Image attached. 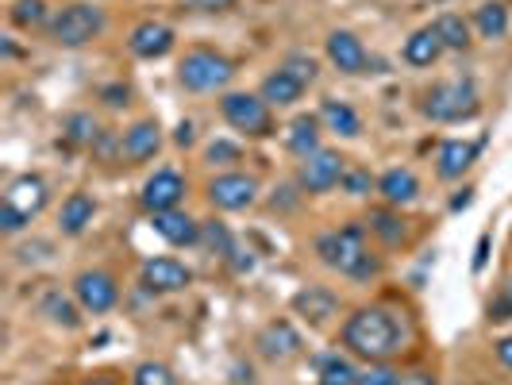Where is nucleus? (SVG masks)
Returning <instances> with one entry per match:
<instances>
[{"label":"nucleus","mask_w":512,"mask_h":385,"mask_svg":"<svg viewBox=\"0 0 512 385\" xmlns=\"http://www.w3.org/2000/svg\"><path fill=\"white\" fill-rule=\"evenodd\" d=\"M316 255L324 266H332L343 278H355V282H370L382 274V258L370 251L362 224H343L335 231H324L316 239Z\"/></svg>","instance_id":"2"},{"label":"nucleus","mask_w":512,"mask_h":385,"mask_svg":"<svg viewBox=\"0 0 512 385\" xmlns=\"http://www.w3.org/2000/svg\"><path fill=\"white\" fill-rule=\"evenodd\" d=\"M486 247H489V239L482 235V243H478V258H474V270H482V266H486Z\"/></svg>","instance_id":"45"},{"label":"nucleus","mask_w":512,"mask_h":385,"mask_svg":"<svg viewBox=\"0 0 512 385\" xmlns=\"http://www.w3.org/2000/svg\"><path fill=\"white\" fill-rule=\"evenodd\" d=\"M320 116H297L289 128H285V147L297 154V158H308V154L320 151Z\"/></svg>","instance_id":"23"},{"label":"nucleus","mask_w":512,"mask_h":385,"mask_svg":"<svg viewBox=\"0 0 512 385\" xmlns=\"http://www.w3.org/2000/svg\"><path fill=\"white\" fill-rule=\"evenodd\" d=\"M339 185H343V193H351V197H366V193H370L378 181L370 178V170H347Z\"/></svg>","instance_id":"37"},{"label":"nucleus","mask_w":512,"mask_h":385,"mask_svg":"<svg viewBox=\"0 0 512 385\" xmlns=\"http://www.w3.org/2000/svg\"><path fill=\"white\" fill-rule=\"evenodd\" d=\"M282 70H289V74L297 77L305 89L320 77V66H316V58H312V54H289V58L282 62Z\"/></svg>","instance_id":"34"},{"label":"nucleus","mask_w":512,"mask_h":385,"mask_svg":"<svg viewBox=\"0 0 512 385\" xmlns=\"http://www.w3.org/2000/svg\"><path fill=\"white\" fill-rule=\"evenodd\" d=\"M201 239H205L208 247L216 251V255H231L235 251V243H231V231L220 224V220H212V224H201Z\"/></svg>","instance_id":"35"},{"label":"nucleus","mask_w":512,"mask_h":385,"mask_svg":"<svg viewBox=\"0 0 512 385\" xmlns=\"http://www.w3.org/2000/svg\"><path fill=\"white\" fill-rule=\"evenodd\" d=\"M301 93H305V85L289 74V70H282V66L274 74L262 77V85H258V97L270 104V108H289V104L301 101Z\"/></svg>","instance_id":"20"},{"label":"nucleus","mask_w":512,"mask_h":385,"mask_svg":"<svg viewBox=\"0 0 512 385\" xmlns=\"http://www.w3.org/2000/svg\"><path fill=\"white\" fill-rule=\"evenodd\" d=\"M81 385H124V382H120L116 374H89V378H85Z\"/></svg>","instance_id":"42"},{"label":"nucleus","mask_w":512,"mask_h":385,"mask_svg":"<svg viewBox=\"0 0 512 385\" xmlns=\"http://www.w3.org/2000/svg\"><path fill=\"white\" fill-rule=\"evenodd\" d=\"M493 351H497V359H501V366H505V370H512V335H505V339H497V343H493Z\"/></svg>","instance_id":"40"},{"label":"nucleus","mask_w":512,"mask_h":385,"mask_svg":"<svg viewBox=\"0 0 512 385\" xmlns=\"http://www.w3.org/2000/svg\"><path fill=\"white\" fill-rule=\"evenodd\" d=\"M220 112L231 128L243 135H270V104L258 93H228L220 101Z\"/></svg>","instance_id":"6"},{"label":"nucleus","mask_w":512,"mask_h":385,"mask_svg":"<svg viewBox=\"0 0 512 385\" xmlns=\"http://www.w3.org/2000/svg\"><path fill=\"white\" fill-rule=\"evenodd\" d=\"M432 24H436L439 39H443L447 51H466V47H470V24L462 20L459 12H443Z\"/></svg>","instance_id":"27"},{"label":"nucleus","mask_w":512,"mask_h":385,"mask_svg":"<svg viewBox=\"0 0 512 385\" xmlns=\"http://www.w3.org/2000/svg\"><path fill=\"white\" fill-rule=\"evenodd\" d=\"M131 385H178V378L162 362H139L135 374H131Z\"/></svg>","instance_id":"33"},{"label":"nucleus","mask_w":512,"mask_h":385,"mask_svg":"<svg viewBox=\"0 0 512 385\" xmlns=\"http://www.w3.org/2000/svg\"><path fill=\"white\" fill-rule=\"evenodd\" d=\"M231 77H235L231 58H224L220 51H208V47H193L178 62V81L189 93H216V89L228 85Z\"/></svg>","instance_id":"4"},{"label":"nucleus","mask_w":512,"mask_h":385,"mask_svg":"<svg viewBox=\"0 0 512 385\" xmlns=\"http://www.w3.org/2000/svg\"><path fill=\"white\" fill-rule=\"evenodd\" d=\"M154 231L170 243V247H193L201 243V224L181 212V208H170V212H154Z\"/></svg>","instance_id":"17"},{"label":"nucleus","mask_w":512,"mask_h":385,"mask_svg":"<svg viewBox=\"0 0 512 385\" xmlns=\"http://www.w3.org/2000/svg\"><path fill=\"white\" fill-rule=\"evenodd\" d=\"M47 181L35 178V174H20V178L8 185V193H4V205H12L20 216H39L43 208H47Z\"/></svg>","instance_id":"15"},{"label":"nucleus","mask_w":512,"mask_h":385,"mask_svg":"<svg viewBox=\"0 0 512 385\" xmlns=\"http://www.w3.org/2000/svg\"><path fill=\"white\" fill-rule=\"evenodd\" d=\"M178 143H181V147H189V143H193V124H181V128H178Z\"/></svg>","instance_id":"44"},{"label":"nucleus","mask_w":512,"mask_h":385,"mask_svg":"<svg viewBox=\"0 0 512 385\" xmlns=\"http://www.w3.org/2000/svg\"><path fill=\"white\" fill-rule=\"evenodd\" d=\"M39 308H43V316L51 320V324H58V328H81V316H77L74 301H66L62 293H47L43 301H39Z\"/></svg>","instance_id":"29"},{"label":"nucleus","mask_w":512,"mask_h":385,"mask_svg":"<svg viewBox=\"0 0 512 385\" xmlns=\"http://www.w3.org/2000/svg\"><path fill=\"white\" fill-rule=\"evenodd\" d=\"M93 216H97V201L89 193H70L62 201V212H58V228L66 231V235H81L93 224Z\"/></svg>","instance_id":"21"},{"label":"nucleus","mask_w":512,"mask_h":385,"mask_svg":"<svg viewBox=\"0 0 512 385\" xmlns=\"http://www.w3.org/2000/svg\"><path fill=\"white\" fill-rule=\"evenodd\" d=\"M128 47L135 58H166V54L174 51V27L170 24H158V20H143V24L131 27L128 35Z\"/></svg>","instance_id":"13"},{"label":"nucleus","mask_w":512,"mask_h":385,"mask_svg":"<svg viewBox=\"0 0 512 385\" xmlns=\"http://www.w3.org/2000/svg\"><path fill=\"white\" fill-rule=\"evenodd\" d=\"M208 162H216V166L239 162V147H235V143H228V139H216V143L208 147Z\"/></svg>","instance_id":"38"},{"label":"nucleus","mask_w":512,"mask_h":385,"mask_svg":"<svg viewBox=\"0 0 512 385\" xmlns=\"http://www.w3.org/2000/svg\"><path fill=\"white\" fill-rule=\"evenodd\" d=\"M139 201L147 212H170V208H178L185 201V178H181L178 170H158L151 178L143 181V193H139Z\"/></svg>","instance_id":"11"},{"label":"nucleus","mask_w":512,"mask_h":385,"mask_svg":"<svg viewBox=\"0 0 512 385\" xmlns=\"http://www.w3.org/2000/svg\"><path fill=\"white\" fill-rule=\"evenodd\" d=\"M347 174V158L339 151H328V147H320L316 154H308L301 158V170H297V185L305 189V193H328L335 189L339 181Z\"/></svg>","instance_id":"7"},{"label":"nucleus","mask_w":512,"mask_h":385,"mask_svg":"<svg viewBox=\"0 0 512 385\" xmlns=\"http://www.w3.org/2000/svg\"><path fill=\"white\" fill-rule=\"evenodd\" d=\"M478 151H482V139H447V143H439L436 174L443 181H459L478 162Z\"/></svg>","instance_id":"14"},{"label":"nucleus","mask_w":512,"mask_h":385,"mask_svg":"<svg viewBox=\"0 0 512 385\" xmlns=\"http://www.w3.org/2000/svg\"><path fill=\"white\" fill-rule=\"evenodd\" d=\"M104 97H108V104H112V108H124V104H128V89H108Z\"/></svg>","instance_id":"43"},{"label":"nucleus","mask_w":512,"mask_h":385,"mask_svg":"<svg viewBox=\"0 0 512 385\" xmlns=\"http://www.w3.org/2000/svg\"><path fill=\"white\" fill-rule=\"evenodd\" d=\"M509 4L505 0H486V4H478V12H474V27L482 31V39L489 43H497V39H505L509 35Z\"/></svg>","instance_id":"24"},{"label":"nucleus","mask_w":512,"mask_h":385,"mask_svg":"<svg viewBox=\"0 0 512 385\" xmlns=\"http://www.w3.org/2000/svg\"><path fill=\"white\" fill-rule=\"evenodd\" d=\"M443 51H447V47H443V39H439L436 24L420 27V31H412L409 39H405V62H409V66H432Z\"/></svg>","instance_id":"22"},{"label":"nucleus","mask_w":512,"mask_h":385,"mask_svg":"<svg viewBox=\"0 0 512 385\" xmlns=\"http://www.w3.org/2000/svg\"><path fill=\"white\" fill-rule=\"evenodd\" d=\"M370 231H374V235H382L389 247H397V243L405 239V224H401L393 212H385V208L370 212Z\"/></svg>","instance_id":"31"},{"label":"nucleus","mask_w":512,"mask_h":385,"mask_svg":"<svg viewBox=\"0 0 512 385\" xmlns=\"http://www.w3.org/2000/svg\"><path fill=\"white\" fill-rule=\"evenodd\" d=\"M293 308H297V312H305L312 324H324L328 316H335V297L328 293V289L308 285L305 293H297V297H293Z\"/></svg>","instance_id":"26"},{"label":"nucleus","mask_w":512,"mask_h":385,"mask_svg":"<svg viewBox=\"0 0 512 385\" xmlns=\"http://www.w3.org/2000/svg\"><path fill=\"white\" fill-rule=\"evenodd\" d=\"M74 297L85 312L104 316V312H112L116 301H120V285H116V278L108 270H81L74 278Z\"/></svg>","instance_id":"8"},{"label":"nucleus","mask_w":512,"mask_h":385,"mask_svg":"<svg viewBox=\"0 0 512 385\" xmlns=\"http://www.w3.org/2000/svg\"><path fill=\"white\" fill-rule=\"evenodd\" d=\"M320 124L328 131H335V135H343V139H355L362 131V120L359 112L351 108V104L343 101H324L320 104Z\"/></svg>","instance_id":"25"},{"label":"nucleus","mask_w":512,"mask_h":385,"mask_svg":"<svg viewBox=\"0 0 512 385\" xmlns=\"http://www.w3.org/2000/svg\"><path fill=\"white\" fill-rule=\"evenodd\" d=\"M359 385H401V370H393L389 362H370V370L359 374Z\"/></svg>","instance_id":"36"},{"label":"nucleus","mask_w":512,"mask_h":385,"mask_svg":"<svg viewBox=\"0 0 512 385\" xmlns=\"http://www.w3.org/2000/svg\"><path fill=\"white\" fill-rule=\"evenodd\" d=\"M320 385H359V370L347 355H324L320 359Z\"/></svg>","instance_id":"28"},{"label":"nucleus","mask_w":512,"mask_h":385,"mask_svg":"<svg viewBox=\"0 0 512 385\" xmlns=\"http://www.w3.org/2000/svg\"><path fill=\"white\" fill-rule=\"evenodd\" d=\"M255 347L266 362H289L301 355L305 339H301V332H297L289 320H270V324L258 332Z\"/></svg>","instance_id":"10"},{"label":"nucleus","mask_w":512,"mask_h":385,"mask_svg":"<svg viewBox=\"0 0 512 385\" xmlns=\"http://www.w3.org/2000/svg\"><path fill=\"white\" fill-rule=\"evenodd\" d=\"M193 282V270L178 258H147L143 262V285L151 293H181Z\"/></svg>","instance_id":"12"},{"label":"nucleus","mask_w":512,"mask_h":385,"mask_svg":"<svg viewBox=\"0 0 512 385\" xmlns=\"http://www.w3.org/2000/svg\"><path fill=\"white\" fill-rule=\"evenodd\" d=\"M120 151H124V158H131V162H147V158H154V154L162 151V128H158L154 120L131 124V128L124 131V139H120Z\"/></svg>","instance_id":"18"},{"label":"nucleus","mask_w":512,"mask_h":385,"mask_svg":"<svg viewBox=\"0 0 512 385\" xmlns=\"http://www.w3.org/2000/svg\"><path fill=\"white\" fill-rule=\"evenodd\" d=\"M193 8H201V12H228L235 0H189Z\"/></svg>","instance_id":"41"},{"label":"nucleus","mask_w":512,"mask_h":385,"mask_svg":"<svg viewBox=\"0 0 512 385\" xmlns=\"http://www.w3.org/2000/svg\"><path fill=\"white\" fill-rule=\"evenodd\" d=\"M27 224H31V220H27V216H20V212H16V208H12V205H0V228L8 231V235H16V231H24Z\"/></svg>","instance_id":"39"},{"label":"nucleus","mask_w":512,"mask_h":385,"mask_svg":"<svg viewBox=\"0 0 512 385\" xmlns=\"http://www.w3.org/2000/svg\"><path fill=\"white\" fill-rule=\"evenodd\" d=\"M420 112L432 120V124H459L470 120L478 112V89L470 77H451V81H439L424 93Z\"/></svg>","instance_id":"3"},{"label":"nucleus","mask_w":512,"mask_h":385,"mask_svg":"<svg viewBox=\"0 0 512 385\" xmlns=\"http://www.w3.org/2000/svg\"><path fill=\"white\" fill-rule=\"evenodd\" d=\"M505 312L512 316V282H509V289H505Z\"/></svg>","instance_id":"46"},{"label":"nucleus","mask_w":512,"mask_h":385,"mask_svg":"<svg viewBox=\"0 0 512 385\" xmlns=\"http://www.w3.org/2000/svg\"><path fill=\"white\" fill-rule=\"evenodd\" d=\"M258 197V181L251 174H216L208 181V205L220 212H243Z\"/></svg>","instance_id":"9"},{"label":"nucleus","mask_w":512,"mask_h":385,"mask_svg":"<svg viewBox=\"0 0 512 385\" xmlns=\"http://www.w3.org/2000/svg\"><path fill=\"white\" fill-rule=\"evenodd\" d=\"M328 62L339 74H362L366 70V47L355 31H332L328 35Z\"/></svg>","instance_id":"16"},{"label":"nucleus","mask_w":512,"mask_h":385,"mask_svg":"<svg viewBox=\"0 0 512 385\" xmlns=\"http://www.w3.org/2000/svg\"><path fill=\"white\" fill-rule=\"evenodd\" d=\"M409 320L389 305H362L343 324V347L366 362H389L409 347Z\"/></svg>","instance_id":"1"},{"label":"nucleus","mask_w":512,"mask_h":385,"mask_svg":"<svg viewBox=\"0 0 512 385\" xmlns=\"http://www.w3.org/2000/svg\"><path fill=\"white\" fill-rule=\"evenodd\" d=\"M62 135H66L70 147H93L101 128H97V120H93L89 112H74V116L66 120V131H62Z\"/></svg>","instance_id":"30"},{"label":"nucleus","mask_w":512,"mask_h":385,"mask_svg":"<svg viewBox=\"0 0 512 385\" xmlns=\"http://www.w3.org/2000/svg\"><path fill=\"white\" fill-rule=\"evenodd\" d=\"M101 31H104V12L97 4H81V0L66 4L51 24H47V35H51V43H58V47H85V43L101 39Z\"/></svg>","instance_id":"5"},{"label":"nucleus","mask_w":512,"mask_h":385,"mask_svg":"<svg viewBox=\"0 0 512 385\" xmlns=\"http://www.w3.org/2000/svg\"><path fill=\"white\" fill-rule=\"evenodd\" d=\"M378 193L385 197L389 208H405L420 197V181H416L409 166H393V170H385L382 178H378Z\"/></svg>","instance_id":"19"},{"label":"nucleus","mask_w":512,"mask_h":385,"mask_svg":"<svg viewBox=\"0 0 512 385\" xmlns=\"http://www.w3.org/2000/svg\"><path fill=\"white\" fill-rule=\"evenodd\" d=\"M12 24L16 27L47 24V0H16L12 4Z\"/></svg>","instance_id":"32"}]
</instances>
